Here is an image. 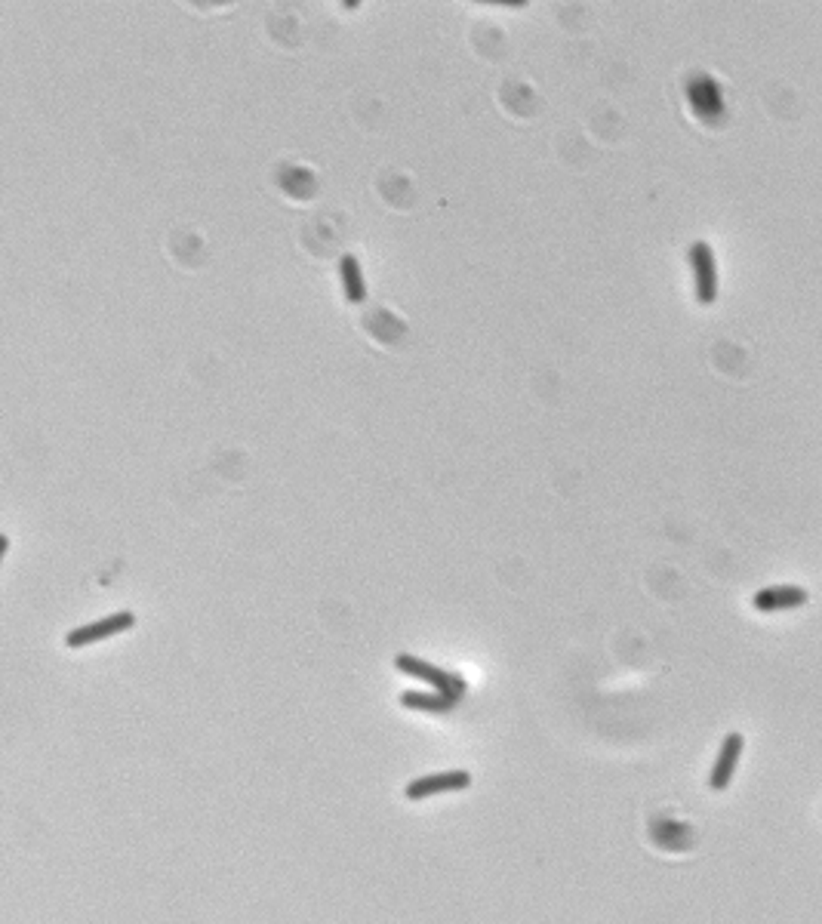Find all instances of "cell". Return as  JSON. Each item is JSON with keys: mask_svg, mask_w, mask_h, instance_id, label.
I'll use <instances>...</instances> for the list:
<instances>
[{"mask_svg": "<svg viewBox=\"0 0 822 924\" xmlns=\"http://www.w3.org/2000/svg\"><path fill=\"white\" fill-rule=\"evenodd\" d=\"M394 665H398L403 675H410V678H416V681H425L428 687H435V693L459 697V691H462V681H456V675H450V672H444V669H437V665L425 663V659H419V657L398 653V657H394Z\"/></svg>", "mask_w": 822, "mask_h": 924, "instance_id": "cell-3", "label": "cell"}, {"mask_svg": "<svg viewBox=\"0 0 822 924\" xmlns=\"http://www.w3.org/2000/svg\"><path fill=\"white\" fill-rule=\"evenodd\" d=\"M690 266H693L696 300L702 305H712L717 300V262L708 241H693L690 244Z\"/></svg>", "mask_w": 822, "mask_h": 924, "instance_id": "cell-2", "label": "cell"}, {"mask_svg": "<svg viewBox=\"0 0 822 924\" xmlns=\"http://www.w3.org/2000/svg\"><path fill=\"white\" fill-rule=\"evenodd\" d=\"M339 277H343V287H345V300L352 305H360L367 300V284H364V272H360V259L352 253H345L339 259Z\"/></svg>", "mask_w": 822, "mask_h": 924, "instance_id": "cell-7", "label": "cell"}, {"mask_svg": "<svg viewBox=\"0 0 822 924\" xmlns=\"http://www.w3.org/2000/svg\"><path fill=\"white\" fill-rule=\"evenodd\" d=\"M401 706L416 708V712H450V708L456 706V697H447V693L407 691V693H401Z\"/></svg>", "mask_w": 822, "mask_h": 924, "instance_id": "cell-8", "label": "cell"}, {"mask_svg": "<svg viewBox=\"0 0 822 924\" xmlns=\"http://www.w3.org/2000/svg\"><path fill=\"white\" fill-rule=\"evenodd\" d=\"M471 786V774L469 770H444V774H428V776H416L413 783H407V798L410 801H425L431 795H444V792H462Z\"/></svg>", "mask_w": 822, "mask_h": 924, "instance_id": "cell-4", "label": "cell"}, {"mask_svg": "<svg viewBox=\"0 0 822 924\" xmlns=\"http://www.w3.org/2000/svg\"><path fill=\"white\" fill-rule=\"evenodd\" d=\"M742 749H745V736L740 731L724 736L721 752H717V761L712 767V780H708V786H712L715 792H724L730 783H733L736 764H740V759H742Z\"/></svg>", "mask_w": 822, "mask_h": 924, "instance_id": "cell-5", "label": "cell"}, {"mask_svg": "<svg viewBox=\"0 0 822 924\" xmlns=\"http://www.w3.org/2000/svg\"><path fill=\"white\" fill-rule=\"evenodd\" d=\"M751 604H755V610H761V614H773V610H792V607H801V604H807V589H801V586H767V589H761L755 598H751Z\"/></svg>", "mask_w": 822, "mask_h": 924, "instance_id": "cell-6", "label": "cell"}, {"mask_svg": "<svg viewBox=\"0 0 822 924\" xmlns=\"http://www.w3.org/2000/svg\"><path fill=\"white\" fill-rule=\"evenodd\" d=\"M6 552H10V537H6V533L0 530V561L6 558Z\"/></svg>", "mask_w": 822, "mask_h": 924, "instance_id": "cell-9", "label": "cell"}, {"mask_svg": "<svg viewBox=\"0 0 822 924\" xmlns=\"http://www.w3.org/2000/svg\"><path fill=\"white\" fill-rule=\"evenodd\" d=\"M133 625H136V614H130V610H117V614H111V616H102V620H96V623L72 629L65 635V644L72 650H81V648H89V644H96V641H106V638L121 635V632L133 629Z\"/></svg>", "mask_w": 822, "mask_h": 924, "instance_id": "cell-1", "label": "cell"}]
</instances>
